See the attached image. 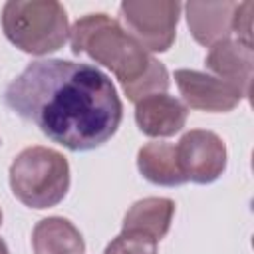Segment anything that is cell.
Masks as SVG:
<instances>
[{
	"instance_id": "cell-1",
	"label": "cell",
	"mask_w": 254,
	"mask_h": 254,
	"mask_svg": "<svg viewBox=\"0 0 254 254\" xmlns=\"http://www.w3.org/2000/svg\"><path fill=\"white\" fill-rule=\"evenodd\" d=\"M4 103L69 151L101 147L123 119L117 89L101 69L56 58L30 62L8 83Z\"/></svg>"
},
{
	"instance_id": "cell-6",
	"label": "cell",
	"mask_w": 254,
	"mask_h": 254,
	"mask_svg": "<svg viewBox=\"0 0 254 254\" xmlns=\"http://www.w3.org/2000/svg\"><path fill=\"white\" fill-rule=\"evenodd\" d=\"M177 157L187 181L214 183L226 169V145L208 129H190L177 143Z\"/></svg>"
},
{
	"instance_id": "cell-2",
	"label": "cell",
	"mask_w": 254,
	"mask_h": 254,
	"mask_svg": "<svg viewBox=\"0 0 254 254\" xmlns=\"http://www.w3.org/2000/svg\"><path fill=\"white\" fill-rule=\"evenodd\" d=\"M69 42L75 56L85 54L95 64L111 69L123 89L141 79L155 60L115 18L103 12L79 18L69 30Z\"/></svg>"
},
{
	"instance_id": "cell-10",
	"label": "cell",
	"mask_w": 254,
	"mask_h": 254,
	"mask_svg": "<svg viewBox=\"0 0 254 254\" xmlns=\"http://www.w3.org/2000/svg\"><path fill=\"white\" fill-rule=\"evenodd\" d=\"M238 2H187L185 18L192 38L200 46H214L232 34V14Z\"/></svg>"
},
{
	"instance_id": "cell-5",
	"label": "cell",
	"mask_w": 254,
	"mask_h": 254,
	"mask_svg": "<svg viewBox=\"0 0 254 254\" xmlns=\"http://www.w3.org/2000/svg\"><path fill=\"white\" fill-rule=\"evenodd\" d=\"M177 0H125L119 4L121 28L147 52H167L181 16Z\"/></svg>"
},
{
	"instance_id": "cell-16",
	"label": "cell",
	"mask_w": 254,
	"mask_h": 254,
	"mask_svg": "<svg viewBox=\"0 0 254 254\" xmlns=\"http://www.w3.org/2000/svg\"><path fill=\"white\" fill-rule=\"evenodd\" d=\"M0 254H10V252H8V246H6V242H4L2 238H0Z\"/></svg>"
},
{
	"instance_id": "cell-4",
	"label": "cell",
	"mask_w": 254,
	"mask_h": 254,
	"mask_svg": "<svg viewBox=\"0 0 254 254\" xmlns=\"http://www.w3.org/2000/svg\"><path fill=\"white\" fill-rule=\"evenodd\" d=\"M69 163L50 147L34 145L16 155L10 165V187L14 196L30 208H52L69 190Z\"/></svg>"
},
{
	"instance_id": "cell-14",
	"label": "cell",
	"mask_w": 254,
	"mask_h": 254,
	"mask_svg": "<svg viewBox=\"0 0 254 254\" xmlns=\"http://www.w3.org/2000/svg\"><path fill=\"white\" fill-rule=\"evenodd\" d=\"M103 254H157V240L135 232H121L105 246Z\"/></svg>"
},
{
	"instance_id": "cell-17",
	"label": "cell",
	"mask_w": 254,
	"mask_h": 254,
	"mask_svg": "<svg viewBox=\"0 0 254 254\" xmlns=\"http://www.w3.org/2000/svg\"><path fill=\"white\" fill-rule=\"evenodd\" d=\"M0 226H2V210H0Z\"/></svg>"
},
{
	"instance_id": "cell-11",
	"label": "cell",
	"mask_w": 254,
	"mask_h": 254,
	"mask_svg": "<svg viewBox=\"0 0 254 254\" xmlns=\"http://www.w3.org/2000/svg\"><path fill=\"white\" fill-rule=\"evenodd\" d=\"M175 216V202L165 196H147L131 204L121 222V232H135L161 240L167 236Z\"/></svg>"
},
{
	"instance_id": "cell-7",
	"label": "cell",
	"mask_w": 254,
	"mask_h": 254,
	"mask_svg": "<svg viewBox=\"0 0 254 254\" xmlns=\"http://www.w3.org/2000/svg\"><path fill=\"white\" fill-rule=\"evenodd\" d=\"M175 83L179 87V93L183 95L185 105L198 111H232L242 99V95L228 83L196 69H177Z\"/></svg>"
},
{
	"instance_id": "cell-8",
	"label": "cell",
	"mask_w": 254,
	"mask_h": 254,
	"mask_svg": "<svg viewBox=\"0 0 254 254\" xmlns=\"http://www.w3.org/2000/svg\"><path fill=\"white\" fill-rule=\"evenodd\" d=\"M206 69L220 81L234 87L242 99L250 95L254 75V48L234 38H226L210 46L204 58Z\"/></svg>"
},
{
	"instance_id": "cell-9",
	"label": "cell",
	"mask_w": 254,
	"mask_h": 254,
	"mask_svg": "<svg viewBox=\"0 0 254 254\" xmlns=\"http://www.w3.org/2000/svg\"><path fill=\"white\" fill-rule=\"evenodd\" d=\"M187 105L169 93H155L135 103V121L147 137H171L187 123Z\"/></svg>"
},
{
	"instance_id": "cell-15",
	"label": "cell",
	"mask_w": 254,
	"mask_h": 254,
	"mask_svg": "<svg viewBox=\"0 0 254 254\" xmlns=\"http://www.w3.org/2000/svg\"><path fill=\"white\" fill-rule=\"evenodd\" d=\"M252 12H254V2L246 0L236 4L232 14V34L236 36L234 40L246 46H252Z\"/></svg>"
},
{
	"instance_id": "cell-3",
	"label": "cell",
	"mask_w": 254,
	"mask_h": 254,
	"mask_svg": "<svg viewBox=\"0 0 254 254\" xmlns=\"http://www.w3.org/2000/svg\"><path fill=\"white\" fill-rule=\"evenodd\" d=\"M2 30L18 50L46 56L64 48L69 20L56 0H10L2 8Z\"/></svg>"
},
{
	"instance_id": "cell-13",
	"label": "cell",
	"mask_w": 254,
	"mask_h": 254,
	"mask_svg": "<svg viewBox=\"0 0 254 254\" xmlns=\"http://www.w3.org/2000/svg\"><path fill=\"white\" fill-rule=\"evenodd\" d=\"M34 254H83L85 242L77 226L64 216L42 218L32 230Z\"/></svg>"
},
{
	"instance_id": "cell-12",
	"label": "cell",
	"mask_w": 254,
	"mask_h": 254,
	"mask_svg": "<svg viewBox=\"0 0 254 254\" xmlns=\"http://www.w3.org/2000/svg\"><path fill=\"white\" fill-rule=\"evenodd\" d=\"M137 169L153 185L179 187L187 183L179 165L177 145L173 143H165V141L145 143L137 153Z\"/></svg>"
}]
</instances>
